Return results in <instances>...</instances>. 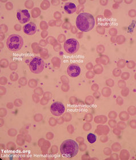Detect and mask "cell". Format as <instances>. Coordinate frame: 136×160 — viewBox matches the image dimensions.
I'll list each match as a JSON object with an SVG mask.
<instances>
[{
	"mask_svg": "<svg viewBox=\"0 0 136 160\" xmlns=\"http://www.w3.org/2000/svg\"><path fill=\"white\" fill-rule=\"evenodd\" d=\"M80 48L78 41L74 38H69L64 43V49L69 54L76 53Z\"/></svg>",
	"mask_w": 136,
	"mask_h": 160,
	"instance_id": "obj_5",
	"label": "cell"
},
{
	"mask_svg": "<svg viewBox=\"0 0 136 160\" xmlns=\"http://www.w3.org/2000/svg\"><path fill=\"white\" fill-rule=\"evenodd\" d=\"M65 108L63 103L60 102L53 103L50 107V111L52 114L56 116H60L65 112Z\"/></svg>",
	"mask_w": 136,
	"mask_h": 160,
	"instance_id": "obj_6",
	"label": "cell"
},
{
	"mask_svg": "<svg viewBox=\"0 0 136 160\" xmlns=\"http://www.w3.org/2000/svg\"><path fill=\"white\" fill-rule=\"evenodd\" d=\"M67 73L70 77H76L80 75L81 69L80 67L76 63L70 64L67 68Z\"/></svg>",
	"mask_w": 136,
	"mask_h": 160,
	"instance_id": "obj_7",
	"label": "cell"
},
{
	"mask_svg": "<svg viewBox=\"0 0 136 160\" xmlns=\"http://www.w3.org/2000/svg\"><path fill=\"white\" fill-rule=\"evenodd\" d=\"M64 10L67 13L72 14L76 12L77 7L73 2H67L64 5Z\"/></svg>",
	"mask_w": 136,
	"mask_h": 160,
	"instance_id": "obj_10",
	"label": "cell"
},
{
	"mask_svg": "<svg viewBox=\"0 0 136 160\" xmlns=\"http://www.w3.org/2000/svg\"><path fill=\"white\" fill-rule=\"evenodd\" d=\"M87 140L89 143H94L96 141L97 137L95 134L93 133H89L87 136Z\"/></svg>",
	"mask_w": 136,
	"mask_h": 160,
	"instance_id": "obj_11",
	"label": "cell"
},
{
	"mask_svg": "<svg viewBox=\"0 0 136 160\" xmlns=\"http://www.w3.org/2000/svg\"><path fill=\"white\" fill-rule=\"evenodd\" d=\"M23 39L18 34H13L8 38L7 47L11 51L16 52L20 50L23 47Z\"/></svg>",
	"mask_w": 136,
	"mask_h": 160,
	"instance_id": "obj_3",
	"label": "cell"
},
{
	"mask_svg": "<svg viewBox=\"0 0 136 160\" xmlns=\"http://www.w3.org/2000/svg\"><path fill=\"white\" fill-rule=\"evenodd\" d=\"M76 23L79 30L87 32L93 29L95 25V20L91 14L83 12L77 16Z\"/></svg>",
	"mask_w": 136,
	"mask_h": 160,
	"instance_id": "obj_1",
	"label": "cell"
},
{
	"mask_svg": "<svg viewBox=\"0 0 136 160\" xmlns=\"http://www.w3.org/2000/svg\"><path fill=\"white\" fill-rule=\"evenodd\" d=\"M78 145L73 140H65L61 143L60 147L61 153L63 157L72 158L76 156L78 152Z\"/></svg>",
	"mask_w": 136,
	"mask_h": 160,
	"instance_id": "obj_2",
	"label": "cell"
},
{
	"mask_svg": "<svg viewBox=\"0 0 136 160\" xmlns=\"http://www.w3.org/2000/svg\"><path fill=\"white\" fill-rule=\"evenodd\" d=\"M17 18L20 23H27L30 20V14L27 10H18L17 12Z\"/></svg>",
	"mask_w": 136,
	"mask_h": 160,
	"instance_id": "obj_8",
	"label": "cell"
},
{
	"mask_svg": "<svg viewBox=\"0 0 136 160\" xmlns=\"http://www.w3.org/2000/svg\"><path fill=\"white\" fill-rule=\"evenodd\" d=\"M23 30L24 33L28 36L33 35L36 32V25L33 22L27 23L23 27Z\"/></svg>",
	"mask_w": 136,
	"mask_h": 160,
	"instance_id": "obj_9",
	"label": "cell"
},
{
	"mask_svg": "<svg viewBox=\"0 0 136 160\" xmlns=\"http://www.w3.org/2000/svg\"><path fill=\"white\" fill-rule=\"evenodd\" d=\"M44 66L43 60L38 57L33 58L29 63L30 71L34 74L41 73L43 71Z\"/></svg>",
	"mask_w": 136,
	"mask_h": 160,
	"instance_id": "obj_4",
	"label": "cell"
}]
</instances>
